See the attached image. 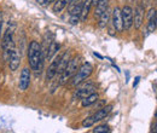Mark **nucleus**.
<instances>
[{"mask_svg": "<svg viewBox=\"0 0 157 133\" xmlns=\"http://www.w3.org/2000/svg\"><path fill=\"white\" fill-rule=\"evenodd\" d=\"M28 64L30 70H33L35 73V75H38L42 72L44 69V63H45V57L42 55V50H41V44L38 41L33 40L29 42L28 46Z\"/></svg>", "mask_w": 157, "mask_h": 133, "instance_id": "obj_1", "label": "nucleus"}, {"mask_svg": "<svg viewBox=\"0 0 157 133\" xmlns=\"http://www.w3.org/2000/svg\"><path fill=\"white\" fill-rule=\"evenodd\" d=\"M80 65H81V57H80V56L70 58L68 65L65 67V69L63 70V73L59 75L58 85H64V84H67L73 76L76 74V72H78V68H80Z\"/></svg>", "mask_w": 157, "mask_h": 133, "instance_id": "obj_2", "label": "nucleus"}, {"mask_svg": "<svg viewBox=\"0 0 157 133\" xmlns=\"http://www.w3.org/2000/svg\"><path fill=\"white\" fill-rule=\"evenodd\" d=\"M13 30H15V24L9 25L7 29L5 30L2 40H1V46H2V51H4V57L7 61L9 56L11 53V51L16 47L15 46V39H13Z\"/></svg>", "mask_w": 157, "mask_h": 133, "instance_id": "obj_3", "label": "nucleus"}, {"mask_svg": "<svg viewBox=\"0 0 157 133\" xmlns=\"http://www.w3.org/2000/svg\"><path fill=\"white\" fill-rule=\"evenodd\" d=\"M92 72H93V67H92L91 63L86 62V63L81 64L80 68H78V70L76 72V74L70 79V80H71V85H73V86L81 85L85 80H87V77L91 76Z\"/></svg>", "mask_w": 157, "mask_h": 133, "instance_id": "obj_4", "label": "nucleus"}, {"mask_svg": "<svg viewBox=\"0 0 157 133\" xmlns=\"http://www.w3.org/2000/svg\"><path fill=\"white\" fill-rule=\"evenodd\" d=\"M121 16L123 23V30H129L133 27V9L129 5H124L121 9Z\"/></svg>", "mask_w": 157, "mask_h": 133, "instance_id": "obj_5", "label": "nucleus"}, {"mask_svg": "<svg viewBox=\"0 0 157 133\" xmlns=\"http://www.w3.org/2000/svg\"><path fill=\"white\" fill-rule=\"evenodd\" d=\"M93 92H96V85L93 82H86V84H82L80 87L76 88L73 98L74 99H82V98L87 97Z\"/></svg>", "mask_w": 157, "mask_h": 133, "instance_id": "obj_6", "label": "nucleus"}, {"mask_svg": "<svg viewBox=\"0 0 157 133\" xmlns=\"http://www.w3.org/2000/svg\"><path fill=\"white\" fill-rule=\"evenodd\" d=\"M110 22L113 23V27H114V29L116 32L121 33L123 30V23H122V16H121V9L120 7H115L111 11Z\"/></svg>", "mask_w": 157, "mask_h": 133, "instance_id": "obj_7", "label": "nucleus"}, {"mask_svg": "<svg viewBox=\"0 0 157 133\" xmlns=\"http://www.w3.org/2000/svg\"><path fill=\"white\" fill-rule=\"evenodd\" d=\"M30 77H32V74H30L29 68H23L21 72L20 81H18V87L21 91L28 90V87L30 86Z\"/></svg>", "mask_w": 157, "mask_h": 133, "instance_id": "obj_8", "label": "nucleus"}, {"mask_svg": "<svg viewBox=\"0 0 157 133\" xmlns=\"http://www.w3.org/2000/svg\"><path fill=\"white\" fill-rule=\"evenodd\" d=\"M9 68L11 72H16L18 68H20V64H21V52L15 47L10 56H9Z\"/></svg>", "mask_w": 157, "mask_h": 133, "instance_id": "obj_9", "label": "nucleus"}, {"mask_svg": "<svg viewBox=\"0 0 157 133\" xmlns=\"http://www.w3.org/2000/svg\"><path fill=\"white\" fill-rule=\"evenodd\" d=\"M59 59H60V56H55L53 61L50 63L47 70H46V76H45V80L47 82L52 81L53 77L57 75V69H58V64H59Z\"/></svg>", "mask_w": 157, "mask_h": 133, "instance_id": "obj_10", "label": "nucleus"}, {"mask_svg": "<svg viewBox=\"0 0 157 133\" xmlns=\"http://www.w3.org/2000/svg\"><path fill=\"white\" fill-rule=\"evenodd\" d=\"M144 15H145V9L143 5H138L136 7V11L133 10V25L136 29H139L144 22Z\"/></svg>", "mask_w": 157, "mask_h": 133, "instance_id": "obj_11", "label": "nucleus"}, {"mask_svg": "<svg viewBox=\"0 0 157 133\" xmlns=\"http://www.w3.org/2000/svg\"><path fill=\"white\" fill-rule=\"evenodd\" d=\"M113 105L111 104H109V105H106V107H103V108H100L98 109L96 113L93 115H91V117H92V120H93V122L96 123V122H98L100 120H103L104 117H106L108 115L111 113V110H113Z\"/></svg>", "mask_w": 157, "mask_h": 133, "instance_id": "obj_12", "label": "nucleus"}, {"mask_svg": "<svg viewBox=\"0 0 157 133\" xmlns=\"http://www.w3.org/2000/svg\"><path fill=\"white\" fill-rule=\"evenodd\" d=\"M59 49H60V45L57 41H52L47 49V52H46V57H45V61H51L52 58H55V56L58 53Z\"/></svg>", "mask_w": 157, "mask_h": 133, "instance_id": "obj_13", "label": "nucleus"}, {"mask_svg": "<svg viewBox=\"0 0 157 133\" xmlns=\"http://www.w3.org/2000/svg\"><path fill=\"white\" fill-rule=\"evenodd\" d=\"M70 52L69 51H65L62 56H60V59H59V64H58V69H57V75H60L63 73V70L65 69V67L68 65L69 61H70Z\"/></svg>", "mask_w": 157, "mask_h": 133, "instance_id": "obj_14", "label": "nucleus"}, {"mask_svg": "<svg viewBox=\"0 0 157 133\" xmlns=\"http://www.w3.org/2000/svg\"><path fill=\"white\" fill-rule=\"evenodd\" d=\"M155 15H156V10H155V9H151V10L149 11V14H147V24H146L147 33H154L155 29H156Z\"/></svg>", "mask_w": 157, "mask_h": 133, "instance_id": "obj_15", "label": "nucleus"}, {"mask_svg": "<svg viewBox=\"0 0 157 133\" xmlns=\"http://www.w3.org/2000/svg\"><path fill=\"white\" fill-rule=\"evenodd\" d=\"M110 18H111V10L108 7V9H106V10H105V11L98 17L99 28H105V27L108 25V23L110 22Z\"/></svg>", "mask_w": 157, "mask_h": 133, "instance_id": "obj_16", "label": "nucleus"}, {"mask_svg": "<svg viewBox=\"0 0 157 133\" xmlns=\"http://www.w3.org/2000/svg\"><path fill=\"white\" fill-rule=\"evenodd\" d=\"M92 0H85L83 1V5H82V11H81V15H80V18H81V22H85L90 12H91V9H92Z\"/></svg>", "mask_w": 157, "mask_h": 133, "instance_id": "obj_17", "label": "nucleus"}, {"mask_svg": "<svg viewBox=\"0 0 157 133\" xmlns=\"http://www.w3.org/2000/svg\"><path fill=\"white\" fill-rule=\"evenodd\" d=\"M98 99H99L98 93L93 92V93H91V95H88L87 97H85V98L81 99V105L85 107V108H86V107H90V105L94 104L96 102H98Z\"/></svg>", "mask_w": 157, "mask_h": 133, "instance_id": "obj_18", "label": "nucleus"}, {"mask_svg": "<svg viewBox=\"0 0 157 133\" xmlns=\"http://www.w3.org/2000/svg\"><path fill=\"white\" fill-rule=\"evenodd\" d=\"M109 7V0H99L96 5V10H94V17L98 18L99 16Z\"/></svg>", "mask_w": 157, "mask_h": 133, "instance_id": "obj_19", "label": "nucleus"}, {"mask_svg": "<svg viewBox=\"0 0 157 133\" xmlns=\"http://www.w3.org/2000/svg\"><path fill=\"white\" fill-rule=\"evenodd\" d=\"M69 4H70V0H56L55 1V4H53V7H52V10H53V12L55 14H60L67 6H69Z\"/></svg>", "mask_w": 157, "mask_h": 133, "instance_id": "obj_20", "label": "nucleus"}, {"mask_svg": "<svg viewBox=\"0 0 157 133\" xmlns=\"http://www.w3.org/2000/svg\"><path fill=\"white\" fill-rule=\"evenodd\" d=\"M92 132L93 133H109V132H111V130H110V127H109L108 125H99L96 128L92 130Z\"/></svg>", "mask_w": 157, "mask_h": 133, "instance_id": "obj_21", "label": "nucleus"}, {"mask_svg": "<svg viewBox=\"0 0 157 133\" xmlns=\"http://www.w3.org/2000/svg\"><path fill=\"white\" fill-rule=\"evenodd\" d=\"M93 125H94V122H93V120H92L91 116L86 117V119L82 121V127H83V128H90V127H92Z\"/></svg>", "mask_w": 157, "mask_h": 133, "instance_id": "obj_22", "label": "nucleus"}, {"mask_svg": "<svg viewBox=\"0 0 157 133\" xmlns=\"http://www.w3.org/2000/svg\"><path fill=\"white\" fill-rule=\"evenodd\" d=\"M69 22L71 25H76L78 22H81V18H80V16H70Z\"/></svg>", "mask_w": 157, "mask_h": 133, "instance_id": "obj_23", "label": "nucleus"}, {"mask_svg": "<svg viewBox=\"0 0 157 133\" xmlns=\"http://www.w3.org/2000/svg\"><path fill=\"white\" fill-rule=\"evenodd\" d=\"M56 0H36V2L41 5V6H47V5H50L51 2H55Z\"/></svg>", "mask_w": 157, "mask_h": 133, "instance_id": "obj_24", "label": "nucleus"}, {"mask_svg": "<svg viewBox=\"0 0 157 133\" xmlns=\"http://www.w3.org/2000/svg\"><path fill=\"white\" fill-rule=\"evenodd\" d=\"M2 22H4V18H2V12L0 11V35H1V32H2Z\"/></svg>", "mask_w": 157, "mask_h": 133, "instance_id": "obj_25", "label": "nucleus"}, {"mask_svg": "<svg viewBox=\"0 0 157 133\" xmlns=\"http://www.w3.org/2000/svg\"><path fill=\"white\" fill-rule=\"evenodd\" d=\"M151 132L154 133H157V121L152 125V128H151Z\"/></svg>", "mask_w": 157, "mask_h": 133, "instance_id": "obj_26", "label": "nucleus"}, {"mask_svg": "<svg viewBox=\"0 0 157 133\" xmlns=\"http://www.w3.org/2000/svg\"><path fill=\"white\" fill-rule=\"evenodd\" d=\"M139 80H140V77L137 76V77H136V81H134V84H133V87H136L138 84H139Z\"/></svg>", "mask_w": 157, "mask_h": 133, "instance_id": "obj_27", "label": "nucleus"}, {"mask_svg": "<svg viewBox=\"0 0 157 133\" xmlns=\"http://www.w3.org/2000/svg\"><path fill=\"white\" fill-rule=\"evenodd\" d=\"M98 1H99V0H92V5H93V6H96Z\"/></svg>", "mask_w": 157, "mask_h": 133, "instance_id": "obj_28", "label": "nucleus"}, {"mask_svg": "<svg viewBox=\"0 0 157 133\" xmlns=\"http://www.w3.org/2000/svg\"><path fill=\"white\" fill-rule=\"evenodd\" d=\"M155 24H156V28H157V11H156V15H155Z\"/></svg>", "mask_w": 157, "mask_h": 133, "instance_id": "obj_29", "label": "nucleus"}, {"mask_svg": "<svg viewBox=\"0 0 157 133\" xmlns=\"http://www.w3.org/2000/svg\"><path fill=\"white\" fill-rule=\"evenodd\" d=\"M94 56H97L98 58H103L101 56H100V55H99V53H97V52H94Z\"/></svg>", "mask_w": 157, "mask_h": 133, "instance_id": "obj_30", "label": "nucleus"}, {"mask_svg": "<svg viewBox=\"0 0 157 133\" xmlns=\"http://www.w3.org/2000/svg\"><path fill=\"white\" fill-rule=\"evenodd\" d=\"M76 1H78V0H70V4L71 2H76Z\"/></svg>", "mask_w": 157, "mask_h": 133, "instance_id": "obj_31", "label": "nucleus"}, {"mask_svg": "<svg viewBox=\"0 0 157 133\" xmlns=\"http://www.w3.org/2000/svg\"><path fill=\"white\" fill-rule=\"evenodd\" d=\"M155 119H156V120H157V111H156V113H155Z\"/></svg>", "mask_w": 157, "mask_h": 133, "instance_id": "obj_32", "label": "nucleus"}]
</instances>
